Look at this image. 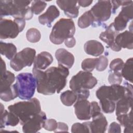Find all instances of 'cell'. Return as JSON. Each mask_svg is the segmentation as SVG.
I'll return each instance as SVG.
<instances>
[{"mask_svg":"<svg viewBox=\"0 0 133 133\" xmlns=\"http://www.w3.org/2000/svg\"><path fill=\"white\" fill-rule=\"evenodd\" d=\"M101 112V109L98 103L96 101H92L90 102V114L91 117H92Z\"/></svg>","mask_w":133,"mask_h":133,"instance_id":"60d3db41","label":"cell"},{"mask_svg":"<svg viewBox=\"0 0 133 133\" xmlns=\"http://www.w3.org/2000/svg\"><path fill=\"white\" fill-rule=\"evenodd\" d=\"M58 126V123L57 121L52 118L46 119L43 128L47 130L48 131H55Z\"/></svg>","mask_w":133,"mask_h":133,"instance_id":"f35d334b","label":"cell"},{"mask_svg":"<svg viewBox=\"0 0 133 133\" xmlns=\"http://www.w3.org/2000/svg\"><path fill=\"white\" fill-rule=\"evenodd\" d=\"M64 42L67 47L72 48L75 46L76 44V40L74 37H71L65 39Z\"/></svg>","mask_w":133,"mask_h":133,"instance_id":"ee69618b","label":"cell"},{"mask_svg":"<svg viewBox=\"0 0 133 133\" xmlns=\"http://www.w3.org/2000/svg\"><path fill=\"white\" fill-rule=\"evenodd\" d=\"M132 104V94H128L118 100L115 104L116 116L128 113Z\"/></svg>","mask_w":133,"mask_h":133,"instance_id":"7402d4cb","label":"cell"},{"mask_svg":"<svg viewBox=\"0 0 133 133\" xmlns=\"http://www.w3.org/2000/svg\"><path fill=\"white\" fill-rule=\"evenodd\" d=\"M94 18L90 12V10L85 12L78 19V26L82 28L85 29L90 25H94Z\"/></svg>","mask_w":133,"mask_h":133,"instance_id":"83f0119b","label":"cell"},{"mask_svg":"<svg viewBox=\"0 0 133 133\" xmlns=\"http://www.w3.org/2000/svg\"><path fill=\"white\" fill-rule=\"evenodd\" d=\"M94 18L93 26L100 25L108 20L112 13V4L110 1H99L89 10Z\"/></svg>","mask_w":133,"mask_h":133,"instance_id":"30bf717a","label":"cell"},{"mask_svg":"<svg viewBox=\"0 0 133 133\" xmlns=\"http://www.w3.org/2000/svg\"><path fill=\"white\" fill-rule=\"evenodd\" d=\"M117 119L119 122L120 124L125 127L124 130V132H132V111L130 110L129 113L119 115L116 116Z\"/></svg>","mask_w":133,"mask_h":133,"instance_id":"cb8c5ba5","label":"cell"},{"mask_svg":"<svg viewBox=\"0 0 133 133\" xmlns=\"http://www.w3.org/2000/svg\"><path fill=\"white\" fill-rule=\"evenodd\" d=\"M132 17V3L123 6L121 11L112 23L114 29L117 32L123 31L126 28L128 22L131 20Z\"/></svg>","mask_w":133,"mask_h":133,"instance_id":"8fae6325","label":"cell"},{"mask_svg":"<svg viewBox=\"0 0 133 133\" xmlns=\"http://www.w3.org/2000/svg\"><path fill=\"white\" fill-rule=\"evenodd\" d=\"M111 2L112 4V12L113 14L115 12L116 10L120 6L123 7L133 3L132 1H111Z\"/></svg>","mask_w":133,"mask_h":133,"instance_id":"ab89813d","label":"cell"},{"mask_svg":"<svg viewBox=\"0 0 133 133\" xmlns=\"http://www.w3.org/2000/svg\"><path fill=\"white\" fill-rule=\"evenodd\" d=\"M87 99H77L74 105L75 114L80 120H89L91 118L90 102Z\"/></svg>","mask_w":133,"mask_h":133,"instance_id":"4fadbf2b","label":"cell"},{"mask_svg":"<svg viewBox=\"0 0 133 133\" xmlns=\"http://www.w3.org/2000/svg\"><path fill=\"white\" fill-rule=\"evenodd\" d=\"M118 33V32L114 29L113 23H112L107 26L104 31L100 33L99 38L101 40L105 42L112 50L115 51H119L122 48L118 46L115 42V38Z\"/></svg>","mask_w":133,"mask_h":133,"instance_id":"5bb4252c","label":"cell"},{"mask_svg":"<svg viewBox=\"0 0 133 133\" xmlns=\"http://www.w3.org/2000/svg\"><path fill=\"white\" fill-rule=\"evenodd\" d=\"M18 97L23 100H29L33 96L36 88V81L30 73H21L16 76Z\"/></svg>","mask_w":133,"mask_h":133,"instance_id":"8992f818","label":"cell"},{"mask_svg":"<svg viewBox=\"0 0 133 133\" xmlns=\"http://www.w3.org/2000/svg\"><path fill=\"white\" fill-rule=\"evenodd\" d=\"M1 89L0 91L3 92L9 89L15 80V76L14 73L9 71H6L1 73Z\"/></svg>","mask_w":133,"mask_h":133,"instance_id":"d4e9b609","label":"cell"},{"mask_svg":"<svg viewBox=\"0 0 133 133\" xmlns=\"http://www.w3.org/2000/svg\"><path fill=\"white\" fill-rule=\"evenodd\" d=\"M59 15L60 12L57 7L55 5H51L45 13L39 16L38 21L41 24L50 28L51 26V23L58 17Z\"/></svg>","mask_w":133,"mask_h":133,"instance_id":"d6986e66","label":"cell"},{"mask_svg":"<svg viewBox=\"0 0 133 133\" xmlns=\"http://www.w3.org/2000/svg\"><path fill=\"white\" fill-rule=\"evenodd\" d=\"M27 40L33 43L38 42L41 37L39 31L36 28H31L29 29L26 33Z\"/></svg>","mask_w":133,"mask_h":133,"instance_id":"1f68e13d","label":"cell"},{"mask_svg":"<svg viewBox=\"0 0 133 133\" xmlns=\"http://www.w3.org/2000/svg\"><path fill=\"white\" fill-rule=\"evenodd\" d=\"M132 66L133 59L132 58H130L124 64L121 70L122 77L130 83L132 82Z\"/></svg>","mask_w":133,"mask_h":133,"instance_id":"f1b7e54d","label":"cell"},{"mask_svg":"<svg viewBox=\"0 0 133 133\" xmlns=\"http://www.w3.org/2000/svg\"><path fill=\"white\" fill-rule=\"evenodd\" d=\"M108 81L111 85H120L122 82V76L121 72L110 71Z\"/></svg>","mask_w":133,"mask_h":133,"instance_id":"e575fe53","label":"cell"},{"mask_svg":"<svg viewBox=\"0 0 133 133\" xmlns=\"http://www.w3.org/2000/svg\"><path fill=\"white\" fill-rule=\"evenodd\" d=\"M31 1H0V16H11L15 18H22L30 20L33 13L29 6Z\"/></svg>","mask_w":133,"mask_h":133,"instance_id":"7a4b0ae2","label":"cell"},{"mask_svg":"<svg viewBox=\"0 0 133 133\" xmlns=\"http://www.w3.org/2000/svg\"><path fill=\"white\" fill-rule=\"evenodd\" d=\"M97 84V79L91 73L82 71L72 77L69 86L72 90L77 92L81 90L93 88Z\"/></svg>","mask_w":133,"mask_h":133,"instance_id":"ba28073f","label":"cell"},{"mask_svg":"<svg viewBox=\"0 0 133 133\" xmlns=\"http://www.w3.org/2000/svg\"><path fill=\"white\" fill-rule=\"evenodd\" d=\"M71 132L73 133L90 132V130L88 127L87 122H86L83 123H74L72 126Z\"/></svg>","mask_w":133,"mask_h":133,"instance_id":"d590c367","label":"cell"},{"mask_svg":"<svg viewBox=\"0 0 133 133\" xmlns=\"http://www.w3.org/2000/svg\"><path fill=\"white\" fill-rule=\"evenodd\" d=\"M1 54L5 56L8 59H12L17 54V48L12 43L0 42Z\"/></svg>","mask_w":133,"mask_h":133,"instance_id":"484cf974","label":"cell"},{"mask_svg":"<svg viewBox=\"0 0 133 133\" xmlns=\"http://www.w3.org/2000/svg\"><path fill=\"white\" fill-rule=\"evenodd\" d=\"M100 104L102 110L105 113H111L115 109V103L107 100H99Z\"/></svg>","mask_w":133,"mask_h":133,"instance_id":"d6a6232c","label":"cell"},{"mask_svg":"<svg viewBox=\"0 0 133 133\" xmlns=\"http://www.w3.org/2000/svg\"><path fill=\"white\" fill-rule=\"evenodd\" d=\"M18 97V92L16 84L12 85L8 90L0 92V98L4 101H10Z\"/></svg>","mask_w":133,"mask_h":133,"instance_id":"f546056e","label":"cell"},{"mask_svg":"<svg viewBox=\"0 0 133 133\" xmlns=\"http://www.w3.org/2000/svg\"><path fill=\"white\" fill-rule=\"evenodd\" d=\"M98 61V58L85 59L82 62V69L85 71L90 72L96 67Z\"/></svg>","mask_w":133,"mask_h":133,"instance_id":"4dcf8cb0","label":"cell"},{"mask_svg":"<svg viewBox=\"0 0 133 133\" xmlns=\"http://www.w3.org/2000/svg\"><path fill=\"white\" fill-rule=\"evenodd\" d=\"M92 2V1H77V4L80 6L85 7L90 5Z\"/></svg>","mask_w":133,"mask_h":133,"instance_id":"f6af8a7d","label":"cell"},{"mask_svg":"<svg viewBox=\"0 0 133 133\" xmlns=\"http://www.w3.org/2000/svg\"><path fill=\"white\" fill-rule=\"evenodd\" d=\"M124 61L121 58H117L113 59L110 64L111 71L115 72H121L124 65Z\"/></svg>","mask_w":133,"mask_h":133,"instance_id":"8d00e7d4","label":"cell"},{"mask_svg":"<svg viewBox=\"0 0 133 133\" xmlns=\"http://www.w3.org/2000/svg\"><path fill=\"white\" fill-rule=\"evenodd\" d=\"M32 73L36 81L37 92L44 95H51L56 92L59 93L64 88L69 71L66 67L58 65L45 71L33 68Z\"/></svg>","mask_w":133,"mask_h":133,"instance_id":"6da1fadb","label":"cell"},{"mask_svg":"<svg viewBox=\"0 0 133 133\" xmlns=\"http://www.w3.org/2000/svg\"><path fill=\"white\" fill-rule=\"evenodd\" d=\"M108 59L104 56H100L98 58V61L96 65V69L98 71H103L105 70L108 65Z\"/></svg>","mask_w":133,"mask_h":133,"instance_id":"74e56055","label":"cell"},{"mask_svg":"<svg viewBox=\"0 0 133 133\" xmlns=\"http://www.w3.org/2000/svg\"><path fill=\"white\" fill-rule=\"evenodd\" d=\"M9 111L18 116L21 125H23L31 118L41 111L39 100L36 98L27 101H20L8 107Z\"/></svg>","mask_w":133,"mask_h":133,"instance_id":"3957f363","label":"cell"},{"mask_svg":"<svg viewBox=\"0 0 133 133\" xmlns=\"http://www.w3.org/2000/svg\"><path fill=\"white\" fill-rule=\"evenodd\" d=\"M46 119V114L41 111L22 125L23 132L24 133H35L38 132L43 127Z\"/></svg>","mask_w":133,"mask_h":133,"instance_id":"7c38bea8","label":"cell"},{"mask_svg":"<svg viewBox=\"0 0 133 133\" xmlns=\"http://www.w3.org/2000/svg\"><path fill=\"white\" fill-rule=\"evenodd\" d=\"M36 55L34 49L26 47L17 53L10 60V65L15 71H19L25 66H30L34 62Z\"/></svg>","mask_w":133,"mask_h":133,"instance_id":"9c48e42d","label":"cell"},{"mask_svg":"<svg viewBox=\"0 0 133 133\" xmlns=\"http://www.w3.org/2000/svg\"><path fill=\"white\" fill-rule=\"evenodd\" d=\"M75 32V26L71 19L61 18L54 25L49 39L54 44L59 45L68 38L73 37Z\"/></svg>","mask_w":133,"mask_h":133,"instance_id":"277c9868","label":"cell"},{"mask_svg":"<svg viewBox=\"0 0 133 133\" xmlns=\"http://www.w3.org/2000/svg\"><path fill=\"white\" fill-rule=\"evenodd\" d=\"M56 3L64 14L71 18H75L78 15L79 6L76 1H57Z\"/></svg>","mask_w":133,"mask_h":133,"instance_id":"2e32d148","label":"cell"},{"mask_svg":"<svg viewBox=\"0 0 133 133\" xmlns=\"http://www.w3.org/2000/svg\"><path fill=\"white\" fill-rule=\"evenodd\" d=\"M25 26V20L22 18H15L12 21L10 19H3L0 20L1 39L15 38Z\"/></svg>","mask_w":133,"mask_h":133,"instance_id":"52a82bcc","label":"cell"},{"mask_svg":"<svg viewBox=\"0 0 133 133\" xmlns=\"http://www.w3.org/2000/svg\"><path fill=\"white\" fill-rule=\"evenodd\" d=\"M46 6L47 4L44 1H34L32 2L30 7L33 14L38 15L45 9Z\"/></svg>","mask_w":133,"mask_h":133,"instance_id":"836d02e7","label":"cell"},{"mask_svg":"<svg viewBox=\"0 0 133 133\" xmlns=\"http://www.w3.org/2000/svg\"><path fill=\"white\" fill-rule=\"evenodd\" d=\"M128 94H132V86L125 82L124 85H103L99 88L96 92V95L99 100H107L116 102Z\"/></svg>","mask_w":133,"mask_h":133,"instance_id":"5b68a950","label":"cell"},{"mask_svg":"<svg viewBox=\"0 0 133 133\" xmlns=\"http://www.w3.org/2000/svg\"><path fill=\"white\" fill-rule=\"evenodd\" d=\"M68 130L69 128L66 124L63 122H58L57 127L54 132H66Z\"/></svg>","mask_w":133,"mask_h":133,"instance_id":"7bdbcfd3","label":"cell"},{"mask_svg":"<svg viewBox=\"0 0 133 133\" xmlns=\"http://www.w3.org/2000/svg\"><path fill=\"white\" fill-rule=\"evenodd\" d=\"M91 122H87L90 132H104L106 131L108 122L102 113L92 117Z\"/></svg>","mask_w":133,"mask_h":133,"instance_id":"9a60e30c","label":"cell"},{"mask_svg":"<svg viewBox=\"0 0 133 133\" xmlns=\"http://www.w3.org/2000/svg\"><path fill=\"white\" fill-rule=\"evenodd\" d=\"M78 96L75 91L68 90L63 92L60 95V100L62 104L66 106L73 105L77 100Z\"/></svg>","mask_w":133,"mask_h":133,"instance_id":"4316f807","label":"cell"},{"mask_svg":"<svg viewBox=\"0 0 133 133\" xmlns=\"http://www.w3.org/2000/svg\"><path fill=\"white\" fill-rule=\"evenodd\" d=\"M20 123L19 118L14 113L4 110V106L1 103L0 127L1 129L6 126H15Z\"/></svg>","mask_w":133,"mask_h":133,"instance_id":"ac0fdd59","label":"cell"},{"mask_svg":"<svg viewBox=\"0 0 133 133\" xmlns=\"http://www.w3.org/2000/svg\"><path fill=\"white\" fill-rule=\"evenodd\" d=\"M55 57L58 65H61L70 69L74 62V57L70 52L64 48H59L55 52Z\"/></svg>","mask_w":133,"mask_h":133,"instance_id":"e0dca14e","label":"cell"},{"mask_svg":"<svg viewBox=\"0 0 133 133\" xmlns=\"http://www.w3.org/2000/svg\"><path fill=\"white\" fill-rule=\"evenodd\" d=\"M86 54L95 57L99 56L104 52V47L99 42L96 40H89L86 42L84 46Z\"/></svg>","mask_w":133,"mask_h":133,"instance_id":"603a6c76","label":"cell"},{"mask_svg":"<svg viewBox=\"0 0 133 133\" xmlns=\"http://www.w3.org/2000/svg\"><path fill=\"white\" fill-rule=\"evenodd\" d=\"M108 132L109 133H120L121 132V125L116 122H112L108 128Z\"/></svg>","mask_w":133,"mask_h":133,"instance_id":"b9f144b4","label":"cell"},{"mask_svg":"<svg viewBox=\"0 0 133 133\" xmlns=\"http://www.w3.org/2000/svg\"><path fill=\"white\" fill-rule=\"evenodd\" d=\"M115 42L119 47L132 49L133 48V34L132 30L125 31L118 33L115 38Z\"/></svg>","mask_w":133,"mask_h":133,"instance_id":"ffe728a7","label":"cell"},{"mask_svg":"<svg viewBox=\"0 0 133 133\" xmlns=\"http://www.w3.org/2000/svg\"><path fill=\"white\" fill-rule=\"evenodd\" d=\"M52 61L53 57L49 52L42 51L35 57L33 68L41 70H44L52 63Z\"/></svg>","mask_w":133,"mask_h":133,"instance_id":"44dd1931","label":"cell"}]
</instances>
